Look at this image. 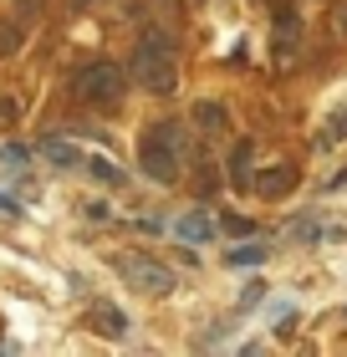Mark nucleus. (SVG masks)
<instances>
[{"instance_id":"obj_18","label":"nucleus","mask_w":347,"mask_h":357,"mask_svg":"<svg viewBox=\"0 0 347 357\" xmlns=\"http://www.w3.org/2000/svg\"><path fill=\"white\" fill-rule=\"evenodd\" d=\"M332 36H337V41H347V0L332 10Z\"/></svg>"},{"instance_id":"obj_8","label":"nucleus","mask_w":347,"mask_h":357,"mask_svg":"<svg viewBox=\"0 0 347 357\" xmlns=\"http://www.w3.org/2000/svg\"><path fill=\"white\" fill-rule=\"evenodd\" d=\"M296 189V169H266V174H256V194H266V199H276V194H286Z\"/></svg>"},{"instance_id":"obj_20","label":"nucleus","mask_w":347,"mask_h":357,"mask_svg":"<svg viewBox=\"0 0 347 357\" xmlns=\"http://www.w3.org/2000/svg\"><path fill=\"white\" fill-rule=\"evenodd\" d=\"M0 209H6V215H21V204H15V199H10L6 189H0Z\"/></svg>"},{"instance_id":"obj_1","label":"nucleus","mask_w":347,"mask_h":357,"mask_svg":"<svg viewBox=\"0 0 347 357\" xmlns=\"http://www.w3.org/2000/svg\"><path fill=\"white\" fill-rule=\"evenodd\" d=\"M184 158H189V133L184 123H158L148 128L143 143H138V169L154 178V184H174L179 174H184Z\"/></svg>"},{"instance_id":"obj_16","label":"nucleus","mask_w":347,"mask_h":357,"mask_svg":"<svg viewBox=\"0 0 347 357\" xmlns=\"http://www.w3.org/2000/svg\"><path fill=\"white\" fill-rule=\"evenodd\" d=\"M15 46H21V26H0V56L15 52Z\"/></svg>"},{"instance_id":"obj_22","label":"nucleus","mask_w":347,"mask_h":357,"mask_svg":"<svg viewBox=\"0 0 347 357\" xmlns=\"http://www.w3.org/2000/svg\"><path fill=\"white\" fill-rule=\"evenodd\" d=\"M77 6H92V0H77Z\"/></svg>"},{"instance_id":"obj_3","label":"nucleus","mask_w":347,"mask_h":357,"mask_svg":"<svg viewBox=\"0 0 347 357\" xmlns=\"http://www.w3.org/2000/svg\"><path fill=\"white\" fill-rule=\"evenodd\" d=\"M123 92H128V72L112 67V61H92L72 77V97L82 107H118Z\"/></svg>"},{"instance_id":"obj_6","label":"nucleus","mask_w":347,"mask_h":357,"mask_svg":"<svg viewBox=\"0 0 347 357\" xmlns=\"http://www.w3.org/2000/svg\"><path fill=\"white\" fill-rule=\"evenodd\" d=\"M174 235L184 240V245H205V240H214V220L200 215V209H189V215L174 220Z\"/></svg>"},{"instance_id":"obj_7","label":"nucleus","mask_w":347,"mask_h":357,"mask_svg":"<svg viewBox=\"0 0 347 357\" xmlns=\"http://www.w3.org/2000/svg\"><path fill=\"white\" fill-rule=\"evenodd\" d=\"M87 317H92V327H97V332H103V337H128V317L118 312V306H108V301H97V306H92V312H87Z\"/></svg>"},{"instance_id":"obj_9","label":"nucleus","mask_w":347,"mask_h":357,"mask_svg":"<svg viewBox=\"0 0 347 357\" xmlns=\"http://www.w3.org/2000/svg\"><path fill=\"white\" fill-rule=\"evenodd\" d=\"M189 118H194V128H200V133H225V128H230V112H225L220 102H200Z\"/></svg>"},{"instance_id":"obj_2","label":"nucleus","mask_w":347,"mask_h":357,"mask_svg":"<svg viewBox=\"0 0 347 357\" xmlns=\"http://www.w3.org/2000/svg\"><path fill=\"white\" fill-rule=\"evenodd\" d=\"M128 77H138L143 92H174L179 87V52L169 31H143L133 61H128Z\"/></svg>"},{"instance_id":"obj_17","label":"nucleus","mask_w":347,"mask_h":357,"mask_svg":"<svg viewBox=\"0 0 347 357\" xmlns=\"http://www.w3.org/2000/svg\"><path fill=\"white\" fill-rule=\"evenodd\" d=\"M0 158H6V164H15V169H21V164H26L31 153L21 149V143H6V149H0Z\"/></svg>"},{"instance_id":"obj_11","label":"nucleus","mask_w":347,"mask_h":357,"mask_svg":"<svg viewBox=\"0 0 347 357\" xmlns=\"http://www.w3.org/2000/svg\"><path fill=\"white\" fill-rule=\"evenodd\" d=\"M251 158H256V143L251 138L235 143V153H230V184H251Z\"/></svg>"},{"instance_id":"obj_10","label":"nucleus","mask_w":347,"mask_h":357,"mask_svg":"<svg viewBox=\"0 0 347 357\" xmlns=\"http://www.w3.org/2000/svg\"><path fill=\"white\" fill-rule=\"evenodd\" d=\"M41 153H46V158H52V164H57V169H77V164H87V158H82V153L72 149V143H67V138H41Z\"/></svg>"},{"instance_id":"obj_14","label":"nucleus","mask_w":347,"mask_h":357,"mask_svg":"<svg viewBox=\"0 0 347 357\" xmlns=\"http://www.w3.org/2000/svg\"><path fill=\"white\" fill-rule=\"evenodd\" d=\"M342 138H347V107H337V112H332V128L322 133V149H337Z\"/></svg>"},{"instance_id":"obj_12","label":"nucleus","mask_w":347,"mask_h":357,"mask_svg":"<svg viewBox=\"0 0 347 357\" xmlns=\"http://www.w3.org/2000/svg\"><path fill=\"white\" fill-rule=\"evenodd\" d=\"M225 261H230V266H235V271H240V266H245V271H251V266H260V261H266V245H240V250H230V255H225Z\"/></svg>"},{"instance_id":"obj_15","label":"nucleus","mask_w":347,"mask_h":357,"mask_svg":"<svg viewBox=\"0 0 347 357\" xmlns=\"http://www.w3.org/2000/svg\"><path fill=\"white\" fill-rule=\"evenodd\" d=\"M225 230H230V235H256V220H245V215H225Z\"/></svg>"},{"instance_id":"obj_4","label":"nucleus","mask_w":347,"mask_h":357,"mask_svg":"<svg viewBox=\"0 0 347 357\" xmlns=\"http://www.w3.org/2000/svg\"><path fill=\"white\" fill-rule=\"evenodd\" d=\"M112 266H118V275H123V281L133 286V291H143V296H169V291H174V271L163 266L158 255H143V250H123V255H118Z\"/></svg>"},{"instance_id":"obj_5","label":"nucleus","mask_w":347,"mask_h":357,"mask_svg":"<svg viewBox=\"0 0 347 357\" xmlns=\"http://www.w3.org/2000/svg\"><path fill=\"white\" fill-rule=\"evenodd\" d=\"M276 61H291L296 46H302V21H296V10H281L276 15Z\"/></svg>"},{"instance_id":"obj_19","label":"nucleus","mask_w":347,"mask_h":357,"mask_svg":"<svg viewBox=\"0 0 347 357\" xmlns=\"http://www.w3.org/2000/svg\"><path fill=\"white\" fill-rule=\"evenodd\" d=\"M291 321H296V312H291V306H281V312H276V332H291Z\"/></svg>"},{"instance_id":"obj_13","label":"nucleus","mask_w":347,"mask_h":357,"mask_svg":"<svg viewBox=\"0 0 347 357\" xmlns=\"http://www.w3.org/2000/svg\"><path fill=\"white\" fill-rule=\"evenodd\" d=\"M87 174H92V178H103V184H112V189L123 184V169H118V164H108V158H87Z\"/></svg>"},{"instance_id":"obj_21","label":"nucleus","mask_w":347,"mask_h":357,"mask_svg":"<svg viewBox=\"0 0 347 357\" xmlns=\"http://www.w3.org/2000/svg\"><path fill=\"white\" fill-rule=\"evenodd\" d=\"M21 6H26V10H41V0H21Z\"/></svg>"}]
</instances>
